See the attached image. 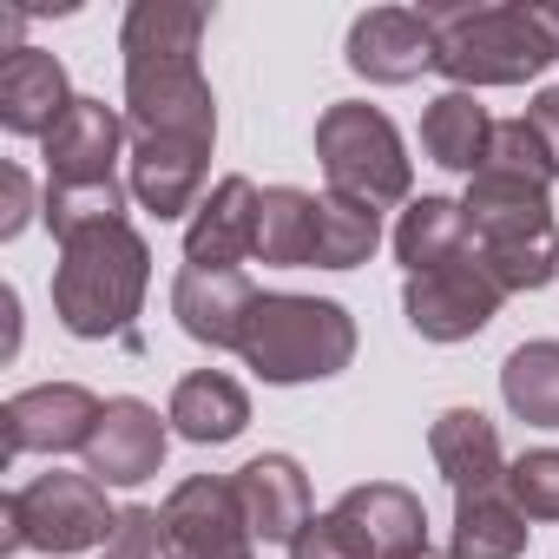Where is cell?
<instances>
[{
    "label": "cell",
    "mask_w": 559,
    "mask_h": 559,
    "mask_svg": "<svg viewBox=\"0 0 559 559\" xmlns=\"http://www.w3.org/2000/svg\"><path fill=\"white\" fill-rule=\"evenodd\" d=\"M317 158L330 171V191L356 198V204H402L415 191V171H408V152H402V132L389 112L362 106V99H336L323 119H317Z\"/></svg>",
    "instance_id": "7"
},
{
    "label": "cell",
    "mask_w": 559,
    "mask_h": 559,
    "mask_svg": "<svg viewBox=\"0 0 559 559\" xmlns=\"http://www.w3.org/2000/svg\"><path fill=\"white\" fill-rule=\"evenodd\" d=\"M0 552H86V546H106L119 513L106 507V487L93 474H40L27 487H14L0 500Z\"/></svg>",
    "instance_id": "6"
},
{
    "label": "cell",
    "mask_w": 559,
    "mask_h": 559,
    "mask_svg": "<svg viewBox=\"0 0 559 559\" xmlns=\"http://www.w3.org/2000/svg\"><path fill=\"white\" fill-rule=\"evenodd\" d=\"M526 513L507 500V487L454 493V559H520L526 552Z\"/></svg>",
    "instance_id": "23"
},
{
    "label": "cell",
    "mask_w": 559,
    "mask_h": 559,
    "mask_svg": "<svg viewBox=\"0 0 559 559\" xmlns=\"http://www.w3.org/2000/svg\"><path fill=\"white\" fill-rule=\"evenodd\" d=\"M546 27H552V34H559V8H546Z\"/></svg>",
    "instance_id": "35"
},
{
    "label": "cell",
    "mask_w": 559,
    "mask_h": 559,
    "mask_svg": "<svg viewBox=\"0 0 559 559\" xmlns=\"http://www.w3.org/2000/svg\"><path fill=\"white\" fill-rule=\"evenodd\" d=\"M27 217H34V178L21 165H8L0 171V237H21Z\"/></svg>",
    "instance_id": "33"
},
{
    "label": "cell",
    "mask_w": 559,
    "mask_h": 559,
    "mask_svg": "<svg viewBox=\"0 0 559 559\" xmlns=\"http://www.w3.org/2000/svg\"><path fill=\"white\" fill-rule=\"evenodd\" d=\"M257 217H263V191L243 171L217 178V191L191 211L185 270H237L243 257H257Z\"/></svg>",
    "instance_id": "12"
},
{
    "label": "cell",
    "mask_w": 559,
    "mask_h": 559,
    "mask_svg": "<svg viewBox=\"0 0 559 559\" xmlns=\"http://www.w3.org/2000/svg\"><path fill=\"white\" fill-rule=\"evenodd\" d=\"M500 297H507V290L487 276L480 250L448 257V263H435V270H421V276H408V284H402L408 330L428 336V343H467V336H480V330L493 323Z\"/></svg>",
    "instance_id": "8"
},
{
    "label": "cell",
    "mask_w": 559,
    "mask_h": 559,
    "mask_svg": "<svg viewBox=\"0 0 559 559\" xmlns=\"http://www.w3.org/2000/svg\"><path fill=\"white\" fill-rule=\"evenodd\" d=\"M158 526H165V559H250L257 546L237 487L217 474L178 480L171 500L158 507Z\"/></svg>",
    "instance_id": "9"
},
{
    "label": "cell",
    "mask_w": 559,
    "mask_h": 559,
    "mask_svg": "<svg viewBox=\"0 0 559 559\" xmlns=\"http://www.w3.org/2000/svg\"><path fill=\"white\" fill-rule=\"evenodd\" d=\"M106 402L80 382H40L21 389L8 408H0V454L21 461V454H86L93 428H99Z\"/></svg>",
    "instance_id": "10"
},
{
    "label": "cell",
    "mask_w": 559,
    "mask_h": 559,
    "mask_svg": "<svg viewBox=\"0 0 559 559\" xmlns=\"http://www.w3.org/2000/svg\"><path fill=\"white\" fill-rule=\"evenodd\" d=\"M500 395L526 428H559V343H520L500 362Z\"/></svg>",
    "instance_id": "27"
},
{
    "label": "cell",
    "mask_w": 559,
    "mask_h": 559,
    "mask_svg": "<svg viewBox=\"0 0 559 559\" xmlns=\"http://www.w3.org/2000/svg\"><path fill=\"white\" fill-rule=\"evenodd\" d=\"M73 86H67V67L40 47H14L8 67H0V126L14 139H47L67 112H73Z\"/></svg>",
    "instance_id": "17"
},
{
    "label": "cell",
    "mask_w": 559,
    "mask_h": 559,
    "mask_svg": "<svg viewBox=\"0 0 559 559\" xmlns=\"http://www.w3.org/2000/svg\"><path fill=\"white\" fill-rule=\"evenodd\" d=\"M480 171H500V178H526V185H552L559 178V165H552V152H546V139L526 126V119H500L493 126V139H487V165Z\"/></svg>",
    "instance_id": "29"
},
{
    "label": "cell",
    "mask_w": 559,
    "mask_h": 559,
    "mask_svg": "<svg viewBox=\"0 0 559 559\" xmlns=\"http://www.w3.org/2000/svg\"><path fill=\"white\" fill-rule=\"evenodd\" d=\"M526 126L546 139V152H552V165H559V86H546V93L526 106Z\"/></svg>",
    "instance_id": "34"
},
{
    "label": "cell",
    "mask_w": 559,
    "mask_h": 559,
    "mask_svg": "<svg viewBox=\"0 0 559 559\" xmlns=\"http://www.w3.org/2000/svg\"><path fill=\"white\" fill-rule=\"evenodd\" d=\"M487 139H493V119L474 93H441L428 112H421V152L441 165V171H480L487 165Z\"/></svg>",
    "instance_id": "22"
},
{
    "label": "cell",
    "mask_w": 559,
    "mask_h": 559,
    "mask_svg": "<svg viewBox=\"0 0 559 559\" xmlns=\"http://www.w3.org/2000/svg\"><path fill=\"white\" fill-rule=\"evenodd\" d=\"M158 467H165V421H158V408L139 402V395L106 402V415H99V428L86 441V474L99 487H139Z\"/></svg>",
    "instance_id": "11"
},
{
    "label": "cell",
    "mask_w": 559,
    "mask_h": 559,
    "mask_svg": "<svg viewBox=\"0 0 559 559\" xmlns=\"http://www.w3.org/2000/svg\"><path fill=\"white\" fill-rule=\"evenodd\" d=\"M428 27H435V73H448L454 93L526 86L559 60L546 8H428Z\"/></svg>",
    "instance_id": "3"
},
{
    "label": "cell",
    "mask_w": 559,
    "mask_h": 559,
    "mask_svg": "<svg viewBox=\"0 0 559 559\" xmlns=\"http://www.w3.org/2000/svg\"><path fill=\"white\" fill-rule=\"evenodd\" d=\"M152 284V250L132 224H99L73 243H60V270H53V317L67 336L99 343V336H126L139 304Z\"/></svg>",
    "instance_id": "2"
},
{
    "label": "cell",
    "mask_w": 559,
    "mask_h": 559,
    "mask_svg": "<svg viewBox=\"0 0 559 559\" xmlns=\"http://www.w3.org/2000/svg\"><path fill=\"white\" fill-rule=\"evenodd\" d=\"M119 139H126V119L106 106V99H73V112L40 139V158H47V178L53 185H106L112 165H119Z\"/></svg>",
    "instance_id": "15"
},
{
    "label": "cell",
    "mask_w": 559,
    "mask_h": 559,
    "mask_svg": "<svg viewBox=\"0 0 559 559\" xmlns=\"http://www.w3.org/2000/svg\"><path fill=\"white\" fill-rule=\"evenodd\" d=\"M230 487H237V500H243L250 533L270 539V546H290V539L317 520V513H310V474H304L290 454H257V461H243V467L230 474Z\"/></svg>",
    "instance_id": "14"
},
{
    "label": "cell",
    "mask_w": 559,
    "mask_h": 559,
    "mask_svg": "<svg viewBox=\"0 0 559 559\" xmlns=\"http://www.w3.org/2000/svg\"><path fill=\"white\" fill-rule=\"evenodd\" d=\"M211 14L191 0H132L119 53H126V126L132 139L217 145V99L198 73V40Z\"/></svg>",
    "instance_id": "1"
},
{
    "label": "cell",
    "mask_w": 559,
    "mask_h": 559,
    "mask_svg": "<svg viewBox=\"0 0 559 559\" xmlns=\"http://www.w3.org/2000/svg\"><path fill=\"white\" fill-rule=\"evenodd\" d=\"M185 441H198V448H224V441H237L243 435V421H250V395L224 376V369H198V376H185L178 389H171V415H165Z\"/></svg>",
    "instance_id": "21"
},
{
    "label": "cell",
    "mask_w": 559,
    "mask_h": 559,
    "mask_svg": "<svg viewBox=\"0 0 559 559\" xmlns=\"http://www.w3.org/2000/svg\"><path fill=\"white\" fill-rule=\"evenodd\" d=\"M257 257L276 270H304L317 257V198L297 185L263 191V217H257Z\"/></svg>",
    "instance_id": "25"
},
{
    "label": "cell",
    "mask_w": 559,
    "mask_h": 559,
    "mask_svg": "<svg viewBox=\"0 0 559 559\" xmlns=\"http://www.w3.org/2000/svg\"><path fill=\"white\" fill-rule=\"evenodd\" d=\"M349 67L376 86H408L435 67V27L408 8H369L349 27Z\"/></svg>",
    "instance_id": "13"
},
{
    "label": "cell",
    "mask_w": 559,
    "mask_h": 559,
    "mask_svg": "<svg viewBox=\"0 0 559 559\" xmlns=\"http://www.w3.org/2000/svg\"><path fill=\"white\" fill-rule=\"evenodd\" d=\"M376 243H382V211L376 204H356L343 191L317 198V257H310L317 270H356V263L376 257Z\"/></svg>",
    "instance_id": "26"
},
{
    "label": "cell",
    "mask_w": 559,
    "mask_h": 559,
    "mask_svg": "<svg viewBox=\"0 0 559 559\" xmlns=\"http://www.w3.org/2000/svg\"><path fill=\"white\" fill-rule=\"evenodd\" d=\"M467 230L474 250L487 263V276L513 297V290H546L559 276V224L539 185L526 178H500V171H474L467 178Z\"/></svg>",
    "instance_id": "5"
},
{
    "label": "cell",
    "mask_w": 559,
    "mask_h": 559,
    "mask_svg": "<svg viewBox=\"0 0 559 559\" xmlns=\"http://www.w3.org/2000/svg\"><path fill=\"white\" fill-rule=\"evenodd\" d=\"M165 552V526L152 507H119V526L112 539L99 546V559H158Z\"/></svg>",
    "instance_id": "32"
},
{
    "label": "cell",
    "mask_w": 559,
    "mask_h": 559,
    "mask_svg": "<svg viewBox=\"0 0 559 559\" xmlns=\"http://www.w3.org/2000/svg\"><path fill=\"white\" fill-rule=\"evenodd\" d=\"M290 559H376V546L362 539V526H356L343 507H330V513H317V520L290 539Z\"/></svg>",
    "instance_id": "31"
},
{
    "label": "cell",
    "mask_w": 559,
    "mask_h": 559,
    "mask_svg": "<svg viewBox=\"0 0 559 559\" xmlns=\"http://www.w3.org/2000/svg\"><path fill=\"white\" fill-rule=\"evenodd\" d=\"M40 217H47V230L60 243H73V237H86L99 224H126V185L119 178H106V185H47Z\"/></svg>",
    "instance_id": "28"
},
{
    "label": "cell",
    "mask_w": 559,
    "mask_h": 559,
    "mask_svg": "<svg viewBox=\"0 0 559 559\" xmlns=\"http://www.w3.org/2000/svg\"><path fill=\"white\" fill-rule=\"evenodd\" d=\"M250 304H257V290L243 270H178V284H171V317L204 349H237Z\"/></svg>",
    "instance_id": "16"
},
{
    "label": "cell",
    "mask_w": 559,
    "mask_h": 559,
    "mask_svg": "<svg viewBox=\"0 0 559 559\" xmlns=\"http://www.w3.org/2000/svg\"><path fill=\"white\" fill-rule=\"evenodd\" d=\"M428 454H435V467L454 493L507 487V454H500V435L480 408H441L435 428H428Z\"/></svg>",
    "instance_id": "19"
},
{
    "label": "cell",
    "mask_w": 559,
    "mask_h": 559,
    "mask_svg": "<svg viewBox=\"0 0 559 559\" xmlns=\"http://www.w3.org/2000/svg\"><path fill=\"white\" fill-rule=\"evenodd\" d=\"M415 559H454V552H415Z\"/></svg>",
    "instance_id": "36"
},
{
    "label": "cell",
    "mask_w": 559,
    "mask_h": 559,
    "mask_svg": "<svg viewBox=\"0 0 559 559\" xmlns=\"http://www.w3.org/2000/svg\"><path fill=\"white\" fill-rule=\"evenodd\" d=\"M204 165H211V145H185V139H132V198L165 224V217H185L198 211L204 198Z\"/></svg>",
    "instance_id": "18"
},
{
    "label": "cell",
    "mask_w": 559,
    "mask_h": 559,
    "mask_svg": "<svg viewBox=\"0 0 559 559\" xmlns=\"http://www.w3.org/2000/svg\"><path fill=\"white\" fill-rule=\"evenodd\" d=\"M474 250V230H467V211L454 198H415L395 224V257L408 276L448 263V257H467Z\"/></svg>",
    "instance_id": "24"
},
{
    "label": "cell",
    "mask_w": 559,
    "mask_h": 559,
    "mask_svg": "<svg viewBox=\"0 0 559 559\" xmlns=\"http://www.w3.org/2000/svg\"><path fill=\"white\" fill-rule=\"evenodd\" d=\"M237 356L276 382H323V376H343L356 362V317L330 297H290V290H257L250 317H243V343Z\"/></svg>",
    "instance_id": "4"
},
{
    "label": "cell",
    "mask_w": 559,
    "mask_h": 559,
    "mask_svg": "<svg viewBox=\"0 0 559 559\" xmlns=\"http://www.w3.org/2000/svg\"><path fill=\"white\" fill-rule=\"evenodd\" d=\"M507 500L526 520H559V448H526L507 467Z\"/></svg>",
    "instance_id": "30"
},
{
    "label": "cell",
    "mask_w": 559,
    "mask_h": 559,
    "mask_svg": "<svg viewBox=\"0 0 559 559\" xmlns=\"http://www.w3.org/2000/svg\"><path fill=\"white\" fill-rule=\"evenodd\" d=\"M336 507L362 526V539L376 546V559H415V552H428V507L408 487L369 480V487H349Z\"/></svg>",
    "instance_id": "20"
}]
</instances>
